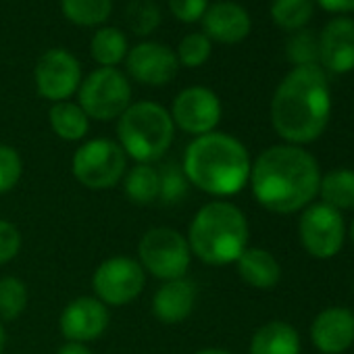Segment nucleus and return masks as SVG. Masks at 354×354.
<instances>
[{
	"mask_svg": "<svg viewBox=\"0 0 354 354\" xmlns=\"http://www.w3.org/2000/svg\"><path fill=\"white\" fill-rule=\"evenodd\" d=\"M61 11L73 26L96 28L111 17L113 0H61Z\"/></svg>",
	"mask_w": 354,
	"mask_h": 354,
	"instance_id": "26",
	"label": "nucleus"
},
{
	"mask_svg": "<svg viewBox=\"0 0 354 354\" xmlns=\"http://www.w3.org/2000/svg\"><path fill=\"white\" fill-rule=\"evenodd\" d=\"M319 67L342 75L354 69V19L337 15L319 34Z\"/></svg>",
	"mask_w": 354,
	"mask_h": 354,
	"instance_id": "15",
	"label": "nucleus"
},
{
	"mask_svg": "<svg viewBox=\"0 0 354 354\" xmlns=\"http://www.w3.org/2000/svg\"><path fill=\"white\" fill-rule=\"evenodd\" d=\"M160 24V11L150 0H133L127 7V26L138 36H148Z\"/></svg>",
	"mask_w": 354,
	"mask_h": 354,
	"instance_id": "32",
	"label": "nucleus"
},
{
	"mask_svg": "<svg viewBox=\"0 0 354 354\" xmlns=\"http://www.w3.org/2000/svg\"><path fill=\"white\" fill-rule=\"evenodd\" d=\"M269 13L277 28L294 34L310 24L315 15V3L313 0H273Z\"/></svg>",
	"mask_w": 354,
	"mask_h": 354,
	"instance_id": "25",
	"label": "nucleus"
},
{
	"mask_svg": "<svg viewBox=\"0 0 354 354\" xmlns=\"http://www.w3.org/2000/svg\"><path fill=\"white\" fill-rule=\"evenodd\" d=\"M203 24L205 34L211 42L215 40L227 46L240 44L242 40L248 38L252 30V19L248 11L238 3H232V0H221V3L211 5L203 17Z\"/></svg>",
	"mask_w": 354,
	"mask_h": 354,
	"instance_id": "18",
	"label": "nucleus"
},
{
	"mask_svg": "<svg viewBox=\"0 0 354 354\" xmlns=\"http://www.w3.org/2000/svg\"><path fill=\"white\" fill-rule=\"evenodd\" d=\"M321 175L317 158L304 146L283 142L265 148L252 160L248 186L265 211L294 215L315 203Z\"/></svg>",
	"mask_w": 354,
	"mask_h": 354,
	"instance_id": "1",
	"label": "nucleus"
},
{
	"mask_svg": "<svg viewBox=\"0 0 354 354\" xmlns=\"http://www.w3.org/2000/svg\"><path fill=\"white\" fill-rule=\"evenodd\" d=\"M310 339L321 354H344L354 344V313L344 306L323 308L310 323Z\"/></svg>",
	"mask_w": 354,
	"mask_h": 354,
	"instance_id": "17",
	"label": "nucleus"
},
{
	"mask_svg": "<svg viewBox=\"0 0 354 354\" xmlns=\"http://www.w3.org/2000/svg\"><path fill=\"white\" fill-rule=\"evenodd\" d=\"M271 125L286 144L304 146L323 136L331 119V90L319 65L292 67L271 98Z\"/></svg>",
	"mask_w": 354,
	"mask_h": 354,
	"instance_id": "2",
	"label": "nucleus"
},
{
	"mask_svg": "<svg viewBox=\"0 0 354 354\" xmlns=\"http://www.w3.org/2000/svg\"><path fill=\"white\" fill-rule=\"evenodd\" d=\"M240 279L252 290H273L281 281V265L275 254L263 246H248L234 263Z\"/></svg>",
	"mask_w": 354,
	"mask_h": 354,
	"instance_id": "19",
	"label": "nucleus"
},
{
	"mask_svg": "<svg viewBox=\"0 0 354 354\" xmlns=\"http://www.w3.org/2000/svg\"><path fill=\"white\" fill-rule=\"evenodd\" d=\"M90 53L100 67H117L119 63H125V57L129 53L127 38L117 28H100L92 36Z\"/></svg>",
	"mask_w": 354,
	"mask_h": 354,
	"instance_id": "24",
	"label": "nucleus"
},
{
	"mask_svg": "<svg viewBox=\"0 0 354 354\" xmlns=\"http://www.w3.org/2000/svg\"><path fill=\"white\" fill-rule=\"evenodd\" d=\"M196 302L198 286L194 279L186 275L180 279L162 281L152 296L150 310L154 319L162 325H180L186 319H190V315L196 308Z\"/></svg>",
	"mask_w": 354,
	"mask_h": 354,
	"instance_id": "16",
	"label": "nucleus"
},
{
	"mask_svg": "<svg viewBox=\"0 0 354 354\" xmlns=\"http://www.w3.org/2000/svg\"><path fill=\"white\" fill-rule=\"evenodd\" d=\"M194 354H234V352H232V350H227V348L209 346V348H203V350H198V352H194Z\"/></svg>",
	"mask_w": 354,
	"mask_h": 354,
	"instance_id": "37",
	"label": "nucleus"
},
{
	"mask_svg": "<svg viewBox=\"0 0 354 354\" xmlns=\"http://www.w3.org/2000/svg\"><path fill=\"white\" fill-rule=\"evenodd\" d=\"M21 248H24L21 230L9 219H0V267L15 261Z\"/></svg>",
	"mask_w": 354,
	"mask_h": 354,
	"instance_id": "33",
	"label": "nucleus"
},
{
	"mask_svg": "<svg viewBox=\"0 0 354 354\" xmlns=\"http://www.w3.org/2000/svg\"><path fill=\"white\" fill-rule=\"evenodd\" d=\"M24 177V158L11 144L0 142V196L13 192Z\"/></svg>",
	"mask_w": 354,
	"mask_h": 354,
	"instance_id": "31",
	"label": "nucleus"
},
{
	"mask_svg": "<svg viewBox=\"0 0 354 354\" xmlns=\"http://www.w3.org/2000/svg\"><path fill=\"white\" fill-rule=\"evenodd\" d=\"M186 240L194 259L211 267H225L234 265L250 246V225L240 207L213 201L194 213Z\"/></svg>",
	"mask_w": 354,
	"mask_h": 354,
	"instance_id": "4",
	"label": "nucleus"
},
{
	"mask_svg": "<svg viewBox=\"0 0 354 354\" xmlns=\"http://www.w3.org/2000/svg\"><path fill=\"white\" fill-rule=\"evenodd\" d=\"M158 180H160L158 201L165 205H180L190 192V184L182 171V165H177V162H169L160 167Z\"/></svg>",
	"mask_w": 354,
	"mask_h": 354,
	"instance_id": "29",
	"label": "nucleus"
},
{
	"mask_svg": "<svg viewBox=\"0 0 354 354\" xmlns=\"http://www.w3.org/2000/svg\"><path fill=\"white\" fill-rule=\"evenodd\" d=\"M192 259L194 257L186 234L175 227H150L138 242L136 261L142 265L148 277H154L160 283L186 277Z\"/></svg>",
	"mask_w": 354,
	"mask_h": 354,
	"instance_id": "6",
	"label": "nucleus"
},
{
	"mask_svg": "<svg viewBox=\"0 0 354 354\" xmlns=\"http://www.w3.org/2000/svg\"><path fill=\"white\" fill-rule=\"evenodd\" d=\"M323 205L342 211H354V169L337 167L321 175L319 194Z\"/></svg>",
	"mask_w": 354,
	"mask_h": 354,
	"instance_id": "22",
	"label": "nucleus"
},
{
	"mask_svg": "<svg viewBox=\"0 0 354 354\" xmlns=\"http://www.w3.org/2000/svg\"><path fill=\"white\" fill-rule=\"evenodd\" d=\"M211 53H213V42L209 40V36L203 32H194L182 38L175 57L180 67L196 69V67H203L211 59Z\"/></svg>",
	"mask_w": 354,
	"mask_h": 354,
	"instance_id": "30",
	"label": "nucleus"
},
{
	"mask_svg": "<svg viewBox=\"0 0 354 354\" xmlns=\"http://www.w3.org/2000/svg\"><path fill=\"white\" fill-rule=\"evenodd\" d=\"M127 169V154L117 144V140L111 138L84 140L71 158V173L75 182L92 192L113 190L121 184Z\"/></svg>",
	"mask_w": 354,
	"mask_h": 354,
	"instance_id": "7",
	"label": "nucleus"
},
{
	"mask_svg": "<svg viewBox=\"0 0 354 354\" xmlns=\"http://www.w3.org/2000/svg\"><path fill=\"white\" fill-rule=\"evenodd\" d=\"M146 279L148 275L136 257H109L92 273V296L109 308L129 306L142 296Z\"/></svg>",
	"mask_w": 354,
	"mask_h": 354,
	"instance_id": "9",
	"label": "nucleus"
},
{
	"mask_svg": "<svg viewBox=\"0 0 354 354\" xmlns=\"http://www.w3.org/2000/svg\"><path fill=\"white\" fill-rule=\"evenodd\" d=\"M111 325V308L96 296H77L59 315V331L65 342L92 344L100 339Z\"/></svg>",
	"mask_w": 354,
	"mask_h": 354,
	"instance_id": "13",
	"label": "nucleus"
},
{
	"mask_svg": "<svg viewBox=\"0 0 354 354\" xmlns=\"http://www.w3.org/2000/svg\"><path fill=\"white\" fill-rule=\"evenodd\" d=\"M57 354H94V352H92V348H90L88 344L65 342V344L57 350Z\"/></svg>",
	"mask_w": 354,
	"mask_h": 354,
	"instance_id": "36",
	"label": "nucleus"
},
{
	"mask_svg": "<svg viewBox=\"0 0 354 354\" xmlns=\"http://www.w3.org/2000/svg\"><path fill=\"white\" fill-rule=\"evenodd\" d=\"M350 240H352V244H354V219H352V223H350Z\"/></svg>",
	"mask_w": 354,
	"mask_h": 354,
	"instance_id": "39",
	"label": "nucleus"
},
{
	"mask_svg": "<svg viewBox=\"0 0 354 354\" xmlns=\"http://www.w3.org/2000/svg\"><path fill=\"white\" fill-rule=\"evenodd\" d=\"M131 82L117 67H98L82 80L77 104L92 121H117L131 104Z\"/></svg>",
	"mask_w": 354,
	"mask_h": 354,
	"instance_id": "8",
	"label": "nucleus"
},
{
	"mask_svg": "<svg viewBox=\"0 0 354 354\" xmlns=\"http://www.w3.org/2000/svg\"><path fill=\"white\" fill-rule=\"evenodd\" d=\"M252 158L242 140L225 131H211L194 138L184 152L182 171L190 188L215 201L240 194L250 180Z\"/></svg>",
	"mask_w": 354,
	"mask_h": 354,
	"instance_id": "3",
	"label": "nucleus"
},
{
	"mask_svg": "<svg viewBox=\"0 0 354 354\" xmlns=\"http://www.w3.org/2000/svg\"><path fill=\"white\" fill-rule=\"evenodd\" d=\"M317 5L333 15L346 17L348 13H354V0H317Z\"/></svg>",
	"mask_w": 354,
	"mask_h": 354,
	"instance_id": "35",
	"label": "nucleus"
},
{
	"mask_svg": "<svg viewBox=\"0 0 354 354\" xmlns=\"http://www.w3.org/2000/svg\"><path fill=\"white\" fill-rule=\"evenodd\" d=\"M127 75L144 86L160 88L175 80L180 71L175 53L158 42H142L129 48L125 57Z\"/></svg>",
	"mask_w": 354,
	"mask_h": 354,
	"instance_id": "14",
	"label": "nucleus"
},
{
	"mask_svg": "<svg viewBox=\"0 0 354 354\" xmlns=\"http://www.w3.org/2000/svg\"><path fill=\"white\" fill-rule=\"evenodd\" d=\"M123 192L125 198L136 207H148L158 201L160 180L158 169L146 162H133L123 175Z\"/></svg>",
	"mask_w": 354,
	"mask_h": 354,
	"instance_id": "21",
	"label": "nucleus"
},
{
	"mask_svg": "<svg viewBox=\"0 0 354 354\" xmlns=\"http://www.w3.org/2000/svg\"><path fill=\"white\" fill-rule=\"evenodd\" d=\"M82 65L80 61L65 48L46 50L34 69L36 90L42 98L55 102H65L73 94H77L82 86Z\"/></svg>",
	"mask_w": 354,
	"mask_h": 354,
	"instance_id": "12",
	"label": "nucleus"
},
{
	"mask_svg": "<svg viewBox=\"0 0 354 354\" xmlns=\"http://www.w3.org/2000/svg\"><path fill=\"white\" fill-rule=\"evenodd\" d=\"M30 304L28 283L17 275L0 277V323L17 321Z\"/></svg>",
	"mask_w": 354,
	"mask_h": 354,
	"instance_id": "27",
	"label": "nucleus"
},
{
	"mask_svg": "<svg viewBox=\"0 0 354 354\" xmlns=\"http://www.w3.org/2000/svg\"><path fill=\"white\" fill-rule=\"evenodd\" d=\"M302 342L298 329L281 319L263 323L250 337L248 354H300Z\"/></svg>",
	"mask_w": 354,
	"mask_h": 354,
	"instance_id": "20",
	"label": "nucleus"
},
{
	"mask_svg": "<svg viewBox=\"0 0 354 354\" xmlns=\"http://www.w3.org/2000/svg\"><path fill=\"white\" fill-rule=\"evenodd\" d=\"M7 350V329L5 323H0V354H5Z\"/></svg>",
	"mask_w": 354,
	"mask_h": 354,
	"instance_id": "38",
	"label": "nucleus"
},
{
	"mask_svg": "<svg viewBox=\"0 0 354 354\" xmlns=\"http://www.w3.org/2000/svg\"><path fill=\"white\" fill-rule=\"evenodd\" d=\"M169 9L175 19L184 24H196L205 17L209 0H169Z\"/></svg>",
	"mask_w": 354,
	"mask_h": 354,
	"instance_id": "34",
	"label": "nucleus"
},
{
	"mask_svg": "<svg viewBox=\"0 0 354 354\" xmlns=\"http://www.w3.org/2000/svg\"><path fill=\"white\" fill-rule=\"evenodd\" d=\"M175 140V125L169 109L152 100L131 102L117 119V144L129 160L154 165Z\"/></svg>",
	"mask_w": 354,
	"mask_h": 354,
	"instance_id": "5",
	"label": "nucleus"
},
{
	"mask_svg": "<svg viewBox=\"0 0 354 354\" xmlns=\"http://www.w3.org/2000/svg\"><path fill=\"white\" fill-rule=\"evenodd\" d=\"M286 59L292 67L319 65V36L306 28L290 34L286 42Z\"/></svg>",
	"mask_w": 354,
	"mask_h": 354,
	"instance_id": "28",
	"label": "nucleus"
},
{
	"mask_svg": "<svg viewBox=\"0 0 354 354\" xmlns=\"http://www.w3.org/2000/svg\"><path fill=\"white\" fill-rule=\"evenodd\" d=\"M48 123L63 142H84L90 131V119L77 102H55L48 111Z\"/></svg>",
	"mask_w": 354,
	"mask_h": 354,
	"instance_id": "23",
	"label": "nucleus"
},
{
	"mask_svg": "<svg viewBox=\"0 0 354 354\" xmlns=\"http://www.w3.org/2000/svg\"><path fill=\"white\" fill-rule=\"evenodd\" d=\"M169 113L175 129H182L188 136L198 138L217 131L223 117V104L211 88L190 86L173 98Z\"/></svg>",
	"mask_w": 354,
	"mask_h": 354,
	"instance_id": "11",
	"label": "nucleus"
},
{
	"mask_svg": "<svg viewBox=\"0 0 354 354\" xmlns=\"http://www.w3.org/2000/svg\"><path fill=\"white\" fill-rule=\"evenodd\" d=\"M298 238L302 248L319 261H329L339 254L346 242V223L335 209L313 203L298 219Z\"/></svg>",
	"mask_w": 354,
	"mask_h": 354,
	"instance_id": "10",
	"label": "nucleus"
}]
</instances>
